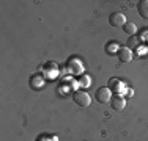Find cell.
I'll use <instances>...</instances> for the list:
<instances>
[{
    "instance_id": "52a82bcc",
    "label": "cell",
    "mask_w": 148,
    "mask_h": 141,
    "mask_svg": "<svg viewBox=\"0 0 148 141\" xmlns=\"http://www.w3.org/2000/svg\"><path fill=\"white\" fill-rule=\"evenodd\" d=\"M109 89L112 93H120L123 91V82L120 79H110L109 80Z\"/></svg>"
},
{
    "instance_id": "8992f818",
    "label": "cell",
    "mask_w": 148,
    "mask_h": 141,
    "mask_svg": "<svg viewBox=\"0 0 148 141\" xmlns=\"http://www.w3.org/2000/svg\"><path fill=\"white\" fill-rule=\"evenodd\" d=\"M137 11H139L140 17L148 19V0H140V2L137 3Z\"/></svg>"
},
{
    "instance_id": "5b68a950",
    "label": "cell",
    "mask_w": 148,
    "mask_h": 141,
    "mask_svg": "<svg viewBox=\"0 0 148 141\" xmlns=\"http://www.w3.org/2000/svg\"><path fill=\"white\" fill-rule=\"evenodd\" d=\"M110 107L114 108L115 111H121L123 108L126 107V100H125V97H121V96H112L110 99Z\"/></svg>"
},
{
    "instance_id": "7a4b0ae2",
    "label": "cell",
    "mask_w": 148,
    "mask_h": 141,
    "mask_svg": "<svg viewBox=\"0 0 148 141\" xmlns=\"http://www.w3.org/2000/svg\"><path fill=\"white\" fill-rule=\"evenodd\" d=\"M73 99L79 107H88L90 102H91V97H90V94L87 93V91H77Z\"/></svg>"
},
{
    "instance_id": "9c48e42d",
    "label": "cell",
    "mask_w": 148,
    "mask_h": 141,
    "mask_svg": "<svg viewBox=\"0 0 148 141\" xmlns=\"http://www.w3.org/2000/svg\"><path fill=\"white\" fill-rule=\"evenodd\" d=\"M139 45V38L137 36H131L128 39V49H134V47H137Z\"/></svg>"
},
{
    "instance_id": "ba28073f",
    "label": "cell",
    "mask_w": 148,
    "mask_h": 141,
    "mask_svg": "<svg viewBox=\"0 0 148 141\" xmlns=\"http://www.w3.org/2000/svg\"><path fill=\"white\" fill-rule=\"evenodd\" d=\"M123 31H125V33H128L129 36H134V35H136V31H137L136 24H134V22H126L125 25H123Z\"/></svg>"
},
{
    "instance_id": "277c9868",
    "label": "cell",
    "mask_w": 148,
    "mask_h": 141,
    "mask_svg": "<svg viewBox=\"0 0 148 141\" xmlns=\"http://www.w3.org/2000/svg\"><path fill=\"white\" fill-rule=\"evenodd\" d=\"M117 56L121 63H129L132 60V52L128 47H118L117 49Z\"/></svg>"
},
{
    "instance_id": "6da1fadb",
    "label": "cell",
    "mask_w": 148,
    "mask_h": 141,
    "mask_svg": "<svg viewBox=\"0 0 148 141\" xmlns=\"http://www.w3.org/2000/svg\"><path fill=\"white\" fill-rule=\"evenodd\" d=\"M126 22H128V20H126V16H125L123 13H120V11L112 13V14H110V17H109V24H110L112 27H115V28L123 27Z\"/></svg>"
},
{
    "instance_id": "3957f363",
    "label": "cell",
    "mask_w": 148,
    "mask_h": 141,
    "mask_svg": "<svg viewBox=\"0 0 148 141\" xmlns=\"http://www.w3.org/2000/svg\"><path fill=\"white\" fill-rule=\"evenodd\" d=\"M112 99V91L109 88H99L96 91V100L99 104H109Z\"/></svg>"
},
{
    "instance_id": "30bf717a",
    "label": "cell",
    "mask_w": 148,
    "mask_h": 141,
    "mask_svg": "<svg viewBox=\"0 0 148 141\" xmlns=\"http://www.w3.org/2000/svg\"><path fill=\"white\" fill-rule=\"evenodd\" d=\"M115 49H117L115 45H107V50H109V52H110V50H115Z\"/></svg>"
}]
</instances>
